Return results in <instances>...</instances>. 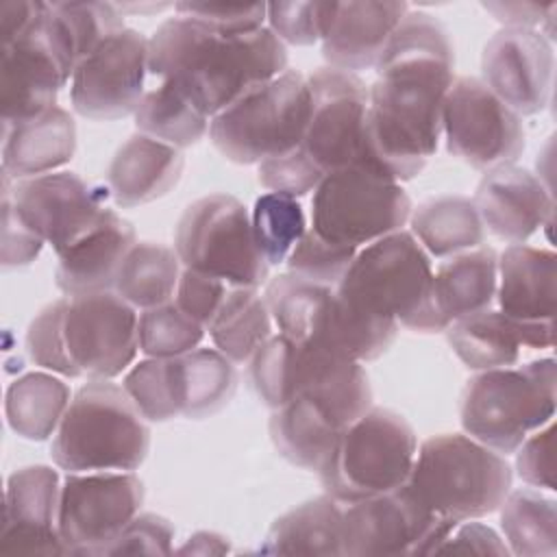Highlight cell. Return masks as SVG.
<instances>
[{"label":"cell","mask_w":557,"mask_h":557,"mask_svg":"<svg viewBox=\"0 0 557 557\" xmlns=\"http://www.w3.org/2000/svg\"><path fill=\"white\" fill-rule=\"evenodd\" d=\"M374 70L359 165L403 183L422 172L442 137L444 98L455 83L450 37L433 15L407 11Z\"/></svg>","instance_id":"cell-1"},{"label":"cell","mask_w":557,"mask_h":557,"mask_svg":"<svg viewBox=\"0 0 557 557\" xmlns=\"http://www.w3.org/2000/svg\"><path fill=\"white\" fill-rule=\"evenodd\" d=\"M287 70L285 44L268 28L218 35L196 20H165L148 39V72L178 87L207 117Z\"/></svg>","instance_id":"cell-2"},{"label":"cell","mask_w":557,"mask_h":557,"mask_svg":"<svg viewBox=\"0 0 557 557\" xmlns=\"http://www.w3.org/2000/svg\"><path fill=\"white\" fill-rule=\"evenodd\" d=\"M150 450V429L122 385L91 379L72 396L52 437L65 472H133Z\"/></svg>","instance_id":"cell-3"},{"label":"cell","mask_w":557,"mask_h":557,"mask_svg":"<svg viewBox=\"0 0 557 557\" xmlns=\"http://www.w3.org/2000/svg\"><path fill=\"white\" fill-rule=\"evenodd\" d=\"M248 363L252 387L270 409L292 398H307L346 429L372 407V389L361 363L329 348L298 346L272 335Z\"/></svg>","instance_id":"cell-4"},{"label":"cell","mask_w":557,"mask_h":557,"mask_svg":"<svg viewBox=\"0 0 557 557\" xmlns=\"http://www.w3.org/2000/svg\"><path fill=\"white\" fill-rule=\"evenodd\" d=\"M337 292L366 313L411 331H446L433 298L431 257L409 231L400 228L359 248Z\"/></svg>","instance_id":"cell-5"},{"label":"cell","mask_w":557,"mask_h":557,"mask_svg":"<svg viewBox=\"0 0 557 557\" xmlns=\"http://www.w3.org/2000/svg\"><path fill=\"white\" fill-rule=\"evenodd\" d=\"M511 483L505 455L461 433L424 440L407 479L422 505L457 524L498 511Z\"/></svg>","instance_id":"cell-6"},{"label":"cell","mask_w":557,"mask_h":557,"mask_svg":"<svg viewBox=\"0 0 557 557\" xmlns=\"http://www.w3.org/2000/svg\"><path fill=\"white\" fill-rule=\"evenodd\" d=\"M555 385L553 357L483 370L463 387L461 426L466 435L507 457L529 433L553 420Z\"/></svg>","instance_id":"cell-7"},{"label":"cell","mask_w":557,"mask_h":557,"mask_svg":"<svg viewBox=\"0 0 557 557\" xmlns=\"http://www.w3.org/2000/svg\"><path fill=\"white\" fill-rule=\"evenodd\" d=\"M416 450V433L400 413L370 407L339 433L318 474L331 498L350 505L405 485Z\"/></svg>","instance_id":"cell-8"},{"label":"cell","mask_w":557,"mask_h":557,"mask_svg":"<svg viewBox=\"0 0 557 557\" xmlns=\"http://www.w3.org/2000/svg\"><path fill=\"white\" fill-rule=\"evenodd\" d=\"M311 109L307 78L285 70L211 117L209 137L233 163L252 165L302 144Z\"/></svg>","instance_id":"cell-9"},{"label":"cell","mask_w":557,"mask_h":557,"mask_svg":"<svg viewBox=\"0 0 557 557\" xmlns=\"http://www.w3.org/2000/svg\"><path fill=\"white\" fill-rule=\"evenodd\" d=\"M174 250L183 268L222 278L231 287H261L270 265L261 257L250 213L231 194L194 200L178 218Z\"/></svg>","instance_id":"cell-10"},{"label":"cell","mask_w":557,"mask_h":557,"mask_svg":"<svg viewBox=\"0 0 557 557\" xmlns=\"http://www.w3.org/2000/svg\"><path fill=\"white\" fill-rule=\"evenodd\" d=\"M409 215L411 198L400 183L348 165L326 174L313 189L309 228L326 242L359 250L400 231Z\"/></svg>","instance_id":"cell-11"},{"label":"cell","mask_w":557,"mask_h":557,"mask_svg":"<svg viewBox=\"0 0 557 557\" xmlns=\"http://www.w3.org/2000/svg\"><path fill=\"white\" fill-rule=\"evenodd\" d=\"M72 39L50 2H39L28 26L2 44V124L22 122L57 104L76 72Z\"/></svg>","instance_id":"cell-12"},{"label":"cell","mask_w":557,"mask_h":557,"mask_svg":"<svg viewBox=\"0 0 557 557\" xmlns=\"http://www.w3.org/2000/svg\"><path fill=\"white\" fill-rule=\"evenodd\" d=\"M455 527L422 505L405 483L344 509L342 555H433Z\"/></svg>","instance_id":"cell-13"},{"label":"cell","mask_w":557,"mask_h":557,"mask_svg":"<svg viewBox=\"0 0 557 557\" xmlns=\"http://www.w3.org/2000/svg\"><path fill=\"white\" fill-rule=\"evenodd\" d=\"M442 133L450 154L476 170L513 165L524 150V124L474 76L455 78L444 98Z\"/></svg>","instance_id":"cell-14"},{"label":"cell","mask_w":557,"mask_h":557,"mask_svg":"<svg viewBox=\"0 0 557 557\" xmlns=\"http://www.w3.org/2000/svg\"><path fill=\"white\" fill-rule=\"evenodd\" d=\"M144 483L133 472H67L61 483L57 529L67 555L100 557L139 513Z\"/></svg>","instance_id":"cell-15"},{"label":"cell","mask_w":557,"mask_h":557,"mask_svg":"<svg viewBox=\"0 0 557 557\" xmlns=\"http://www.w3.org/2000/svg\"><path fill=\"white\" fill-rule=\"evenodd\" d=\"M63 333L81 376L111 381L139 350V315L113 289L65 296Z\"/></svg>","instance_id":"cell-16"},{"label":"cell","mask_w":557,"mask_h":557,"mask_svg":"<svg viewBox=\"0 0 557 557\" xmlns=\"http://www.w3.org/2000/svg\"><path fill=\"white\" fill-rule=\"evenodd\" d=\"M311 109L302 152L322 176L359 165L368 113V87L357 74L320 67L307 76Z\"/></svg>","instance_id":"cell-17"},{"label":"cell","mask_w":557,"mask_h":557,"mask_svg":"<svg viewBox=\"0 0 557 557\" xmlns=\"http://www.w3.org/2000/svg\"><path fill=\"white\" fill-rule=\"evenodd\" d=\"M11 200L24 222L57 255L89 235L109 213V187L87 183L76 172H48L9 185Z\"/></svg>","instance_id":"cell-18"},{"label":"cell","mask_w":557,"mask_h":557,"mask_svg":"<svg viewBox=\"0 0 557 557\" xmlns=\"http://www.w3.org/2000/svg\"><path fill=\"white\" fill-rule=\"evenodd\" d=\"M148 39L124 28L83 59L70 81V100L89 120L133 115L146 94Z\"/></svg>","instance_id":"cell-19"},{"label":"cell","mask_w":557,"mask_h":557,"mask_svg":"<svg viewBox=\"0 0 557 557\" xmlns=\"http://www.w3.org/2000/svg\"><path fill=\"white\" fill-rule=\"evenodd\" d=\"M553 72V44L540 30L503 28L490 37L481 54V81L520 117L546 109Z\"/></svg>","instance_id":"cell-20"},{"label":"cell","mask_w":557,"mask_h":557,"mask_svg":"<svg viewBox=\"0 0 557 557\" xmlns=\"http://www.w3.org/2000/svg\"><path fill=\"white\" fill-rule=\"evenodd\" d=\"M555 252L509 244L498 257L496 298L520 346L550 348L555 335Z\"/></svg>","instance_id":"cell-21"},{"label":"cell","mask_w":557,"mask_h":557,"mask_svg":"<svg viewBox=\"0 0 557 557\" xmlns=\"http://www.w3.org/2000/svg\"><path fill=\"white\" fill-rule=\"evenodd\" d=\"M61 483L50 466L15 470L4 490L0 553L67 555L57 529Z\"/></svg>","instance_id":"cell-22"},{"label":"cell","mask_w":557,"mask_h":557,"mask_svg":"<svg viewBox=\"0 0 557 557\" xmlns=\"http://www.w3.org/2000/svg\"><path fill=\"white\" fill-rule=\"evenodd\" d=\"M472 202L483 226L511 244H524L537 228L553 222L550 189L520 165L487 170Z\"/></svg>","instance_id":"cell-23"},{"label":"cell","mask_w":557,"mask_h":557,"mask_svg":"<svg viewBox=\"0 0 557 557\" xmlns=\"http://www.w3.org/2000/svg\"><path fill=\"white\" fill-rule=\"evenodd\" d=\"M407 11V2H337L322 37L324 59L350 74L374 67Z\"/></svg>","instance_id":"cell-24"},{"label":"cell","mask_w":557,"mask_h":557,"mask_svg":"<svg viewBox=\"0 0 557 557\" xmlns=\"http://www.w3.org/2000/svg\"><path fill=\"white\" fill-rule=\"evenodd\" d=\"M183 168L185 159L178 148L137 133L113 154L107 187L117 207H139L170 194Z\"/></svg>","instance_id":"cell-25"},{"label":"cell","mask_w":557,"mask_h":557,"mask_svg":"<svg viewBox=\"0 0 557 557\" xmlns=\"http://www.w3.org/2000/svg\"><path fill=\"white\" fill-rule=\"evenodd\" d=\"M2 126V174L13 181L54 172L76 152L74 117L57 104L35 117Z\"/></svg>","instance_id":"cell-26"},{"label":"cell","mask_w":557,"mask_h":557,"mask_svg":"<svg viewBox=\"0 0 557 557\" xmlns=\"http://www.w3.org/2000/svg\"><path fill=\"white\" fill-rule=\"evenodd\" d=\"M135 228L113 209L81 242L57 255V287L65 296H81L113 289L115 274L135 244Z\"/></svg>","instance_id":"cell-27"},{"label":"cell","mask_w":557,"mask_h":557,"mask_svg":"<svg viewBox=\"0 0 557 557\" xmlns=\"http://www.w3.org/2000/svg\"><path fill=\"white\" fill-rule=\"evenodd\" d=\"M170 383L176 413L202 420L228 405L237 389V370L218 348H196L170 357Z\"/></svg>","instance_id":"cell-28"},{"label":"cell","mask_w":557,"mask_h":557,"mask_svg":"<svg viewBox=\"0 0 557 557\" xmlns=\"http://www.w3.org/2000/svg\"><path fill=\"white\" fill-rule=\"evenodd\" d=\"M498 257L494 248L479 246L448 257L433 272V298L440 318L450 322L490 309L496 298Z\"/></svg>","instance_id":"cell-29"},{"label":"cell","mask_w":557,"mask_h":557,"mask_svg":"<svg viewBox=\"0 0 557 557\" xmlns=\"http://www.w3.org/2000/svg\"><path fill=\"white\" fill-rule=\"evenodd\" d=\"M344 509L335 498H311L278 516L261 546L270 555H342Z\"/></svg>","instance_id":"cell-30"},{"label":"cell","mask_w":557,"mask_h":557,"mask_svg":"<svg viewBox=\"0 0 557 557\" xmlns=\"http://www.w3.org/2000/svg\"><path fill=\"white\" fill-rule=\"evenodd\" d=\"M344 429L315 403L292 398L270 416V440L289 463L315 470L331 453Z\"/></svg>","instance_id":"cell-31"},{"label":"cell","mask_w":557,"mask_h":557,"mask_svg":"<svg viewBox=\"0 0 557 557\" xmlns=\"http://www.w3.org/2000/svg\"><path fill=\"white\" fill-rule=\"evenodd\" d=\"M411 235L429 257L446 259L483 246L485 226L474 202L466 196H437L424 200L409 215Z\"/></svg>","instance_id":"cell-32"},{"label":"cell","mask_w":557,"mask_h":557,"mask_svg":"<svg viewBox=\"0 0 557 557\" xmlns=\"http://www.w3.org/2000/svg\"><path fill=\"white\" fill-rule=\"evenodd\" d=\"M70 400L67 383L48 372H28L7 387L4 416L20 437L44 442L57 433Z\"/></svg>","instance_id":"cell-33"},{"label":"cell","mask_w":557,"mask_h":557,"mask_svg":"<svg viewBox=\"0 0 557 557\" xmlns=\"http://www.w3.org/2000/svg\"><path fill=\"white\" fill-rule=\"evenodd\" d=\"M181 265L174 248L157 242H135L115 274L113 292L141 311L170 302L183 272Z\"/></svg>","instance_id":"cell-34"},{"label":"cell","mask_w":557,"mask_h":557,"mask_svg":"<svg viewBox=\"0 0 557 557\" xmlns=\"http://www.w3.org/2000/svg\"><path fill=\"white\" fill-rule=\"evenodd\" d=\"M272 315L257 287H231L209 324L213 346L233 363H248L272 337Z\"/></svg>","instance_id":"cell-35"},{"label":"cell","mask_w":557,"mask_h":557,"mask_svg":"<svg viewBox=\"0 0 557 557\" xmlns=\"http://www.w3.org/2000/svg\"><path fill=\"white\" fill-rule=\"evenodd\" d=\"M446 337L466 368L476 372L513 366L520 357V339L511 320L494 309H483L450 322Z\"/></svg>","instance_id":"cell-36"},{"label":"cell","mask_w":557,"mask_h":557,"mask_svg":"<svg viewBox=\"0 0 557 557\" xmlns=\"http://www.w3.org/2000/svg\"><path fill=\"white\" fill-rule=\"evenodd\" d=\"M500 509V529L509 553L553 557L557 553V503L537 487L509 490Z\"/></svg>","instance_id":"cell-37"},{"label":"cell","mask_w":557,"mask_h":557,"mask_svg":"<svg viewBox=\"0 0 557 557\" xmlns=\"http://www.w3.org/2000/svg\"><path fill=\"white\" fill-rule=\"evenodd\" d=\"M333 289L331 285L313 283L294 272L270 278L263 298L278 335L298 346L311 344Z\"/></svg>","instance_id":"cell-38"},{"label":"cell","mask_w":557,"mask_h":557,"mask_svg":"<svg viewBox=\"0 0 557 557\" xmlns=\"http://www.w3.org/2000/svg\"><path fill=\"white\" fill-rule=\"evenodd\" d=\"M133 115L141 135L159 139L178 150L202 139L211 122V117H207L172 83H159L154 89H148Z\"/></svg>","instance_id":"cell-39"},{"label":"cell","mask_w":557,"mask_h":557,"mask_svg":"<svg viewBox=\"0 0 557 557\" xmlns=\"http://www.w3.org/2000/svg\"><path fill=\"white\" fill-rule=\"evenodd\" d=\"M250 222L257 248L268 265L283 263L307 231L300 202L276 191L261 194L255 200Z\"/></svg>","instance_id":"cell-40"},{"label":"cell","mask_w":557,"mask_h":557,"mask_svg":"<svg viewBox=\"0 0 557 557\" xmlns=\"http://www.w3.org/2000/svg\"><path fill=\"white\" fill-rule=\"evenodd\" d=\"M205 331L202 324L170 300L139 313V350L157 359L181 357L200 346Z\"/></svg>","instance_id":"cell-41"},{"label":"cell","mask_w":557,"mask_h":557,"mask_svg":"<svg viewBox=\"0 0 557 557\" xmlns=\"http://www.w3.org/2000/svg\"><path fill=\"white\" fill-rule=\"evenodd\" d=\"M50 4L72 39L78 63L87 59L109 37L126 28L124 15L120 13V9L109 2H50Z\"/></svg>","instance_id":"cell-42"},{"label":"cell","mask_w":557,"mask_h":557,"mask_svg":"<svg viewBox=\"0 0 557 557\" xmlns=\"http://www.w3.org/2000/svg\"><path fill=\"white\" fill-rule=\"evenodd\" d=\"M65 305L67 298L54 300L30 320L26 331V352L30 361H35V366H41L44 370H50L67 379H76L81 376V372L67 352L63 333Z\"/></svg>","instance_id":"cell-43"},{"label":"cell","mask_w":557,"mask_h":557,"mask_svg":"<svg viewBox=\"0 0 557 557\" xmlns=\"http://www.w3.org/2000/svg\"><path fill=\"white\" fill-rule=\"evenodd\" d=\"M357 252V248L326 242L318 233L307 228L285 263L289 272L302 278L337 287Z\"/></svg>","instance_id":"cell-44"},{"label":"cell","mask_w":557,"mask_h":557,"mask_svg":"<svg viewBox=\"0 0 557 557\" xmlns=\"http://www.w3.org/2000/svg\"><path fill=\"white\" fill-rule=\"evenodd\" d=\"M122 387L126 389V394L146 420L168 422L178 416L172 398L170 357H148L139 361L126 372Z\"/></svg>","instance_id":"cell-45"},{"label":"cell","mask_w":557,"mask_h":557,"mask_svg":"<svg viewBox=\"0 0 557 557\" xmlns=\"http://www.w3.org/2000/svg\"><path fill=\"white\" fill-rule=\"evenodd\" d=\"M337 2H270L268 28L292 46H311L322 41Z\"/></svg>","instance_id":"cell-46"},{"label":"cell","mask_w":557,"mask_h":557,"mask_svg":"<svg viewBox=\"0 0 557 557\" xmlns=\"http://www.w3.org/2000/svg\"><path fill=\"white\" fill-rule=\"evenodd\" d=\"M176 13L200 22L218 35H244L263 28L268 4H231V2H176Z\"/></svg>","instance_id":"cell-47"},{"label":"cell","mask_w":557,"mask_h":557,"mask_svg":"<svg viewBox=\"0 0 557 557\" xmlns=\"http://www.w3.org/2000/svg\"><path fill=\"white\" fill-rule=\"evenodd\" d=\"M257 178L268 191L300 198L313 191L324 176L298 146L285 154H276L261 161Z\"/></svg>","instance_id":"cell-48"},{"label":"cell","mask_w":557,"mask_h":557,"mask_svg":"<svg viewBox=\"0 0 557 557\" xmlns=\"http://www.w3.org/2000/svg\"><path fill=\"white\" fill-rule=\"evenodd\" d=\"M174 527L157 513H137L100 553L102 555H170Z\"/></svg>","instance_id":"cell-49"},{"label":"cell","mask_w":557,"mask_h":557,"mask_svg":"<svg viewBox=\"0 0 557 557\" xmlns=\"http://www.w3.org/2000/svg\"><path fill=\"white\" fill-rule=\"evenodd\" d=\"M11 178L2 174V252L0 261L4 270L11 268H24L33 263L41 248H44V237L35 233L24 218L17 213L11 194H9Z\"/></svg>","instance_id":"cell-50"},{"label":"cell","mask_w":557,"mask_h":557,"mask_svg":"<svg viewBox=\"0 0 557 557\" xmlns=\"http://www.w3.org/2000/svg\"><path fill=\"white\" fill-rule=\"evenodd\" d=\"M228 289H231V285L224 283L222 278L209 276L198 270L183 268L178 285H176L174 302L189 318H194L198 324L209 329V324L213 322L215 313L220 311Z\"/></svg>","instance_id":"cell-51"},{"label":"cell","mask_w":557,"mask_h":557,"mask_svg":"<svg viewBox=\"0 0 557 557\" xmlns=\"http://www.w3.org/2000/svg\"><path fill=\"white\" fill-rule=\"evenodd\" d=\"M553 420L537 431L529 433L527 440L516 448L518 476L537 490H555V461H553Z\"/></svg>","instance_id":"cell-52"},{"label":"cell","mask_w":557,"mask_h":557,"mask_svg":"<svg viewBox=\"0 0 557 557\" xmlns=\"http://www.w3.org/2000/svg\"><path fill=\"white\" fill-rule=\"evenodd\" d=\"M435 553H476V555H509L505 540L487 524L463 520L448 537L437 546Z\"/></svg>","instance_id":"cell-53"},{"label":"cell","mask_w":557,"mask_h":557,"mask_svg":"<svg viewBox=\"0 0 557 557\" xmlns=\"http://www.w3.org/2000/svg\"><path fill=\"white\" fill-rule=\"evenodd\" d=\"M483 9L494 15L496 22L505 24V28H542L546 17L557 9L555 2L537 4V2H483Z\"/></svg>","instance_id":"cell-54"},{"label":"cell","mask_w":557,"mask_h":557,"mask_svg":"<svg viewBox=\"0 0 557 557\" xmlns=\"http://www.w3.org/2000/svg\"><path fill=\"white\" fill-rule=\"evenodd\" d=\"M39 2L33 0H11L0 4V39L2 44L17 37L28 22L35 17Z\"/></svg>","instance_id":"cell-55"},{"label":"cell","mask_w":557,"mask_h":557,"mask_svg":"<svg viewBox=\"0 0 557 557\" xmlns=\"http://www.w3.org/2000/svg\"><path fill=\"white\" fill-rule=\"evenodd\" d=\"M228 550V540L213 531H198L181 548H176L178 555H224Z\"/></svg>","instance_id":"cell-56"}]
</instances>
